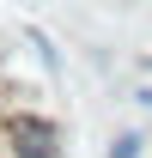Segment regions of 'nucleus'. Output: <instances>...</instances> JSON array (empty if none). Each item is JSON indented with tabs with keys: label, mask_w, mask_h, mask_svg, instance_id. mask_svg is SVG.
Instances as JSON below:
<instances>
[{
	"label": "nucleus",
	"mask_w": 152,
	"mask_h": 158,
	"mask_svg": "<svg viewBox=\"0 0 152 158\" xmlns=\"http://www.w3.org/2000/svg\"><path fill=\"white\" fill-rule=\"evenodd\" d=\"M12 158H61V128L49 116H12Z\"/></svg>",
	"instance_id": "f257e3e1"
},
{
	"label": "nucleus",
	"mask_w": 152,
	"mask_h": 158,
	"mask_svg": "<svg viewBox=\"0 0 152 158\" xmlns=\"http://www.w3.org/2000/svg\"><path fill=\"white\" fill-rule=\"evenodd\" d=\"M110 158H140V134H122V140L110 146Z\"/></svg>",
	"instance_id": "f03ea898"
}]
</instances>
